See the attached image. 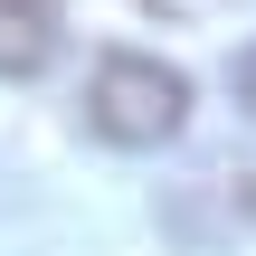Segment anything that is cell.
Masks as SVG:
<instances>
[{
  "instance_id": "1",
  "label": "cell",
  "mask_w": 256,
  "mask_h": 256,
  "mask_svg": "<svg viewBox=\"0 0 256 256\" xmlns=\"http://www.w3.org/2000/svg\"><path fill=\"white\" fill-rule=\"evenodd\" d=\"M86 124H95V142H114V152H162V142L190 124V86H180V66L114 48V57H95V76H86Z\"/></svg>"
},
{
  "instance_id": "3",
  "label": "cell",
  "mask_w": 256,
  "mask_h": 256,
  "mask_svg": "<svg viewBox=\"0 0 256 256\" xmlns=\"http://www.w3.org/2000/svg\"><path fill=\"white\" fill-rule=\"evenodd\" d=\"M228 95H238V104L256 114V48H238V66H228Z\"/></svg>"
},
{
  "instance_id": "2",
  "label": "cell",
  "mask_w": 256,
  "mask_h": 256,
  "mask_svg": "<svg viewBox=\"0 0 256 256\" xmlns=\"http://www.w3.org/2000/svg\"><path fill=\"white\" fill-rule=\"evenodd\" d=\"M57 57V0H0V76H38Z\"/></svg>"
}]
</instances>
